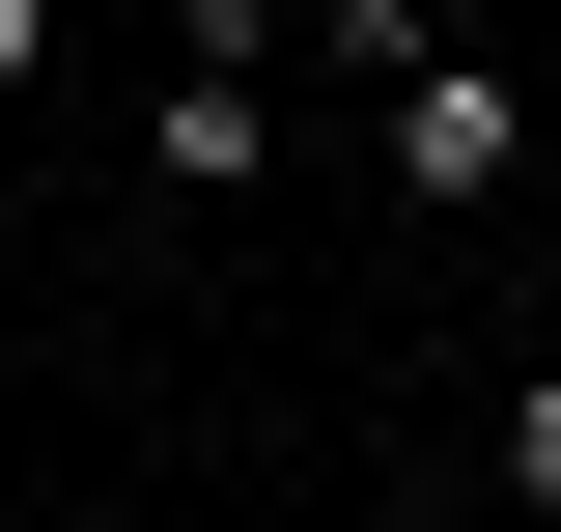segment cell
<instances>
[{
    "instance_id": "cell-1",
    "label": "cell",
    "mask_w": 561,
    "mask_h": 532,
    "mask_svg": "<svg viewBox=\"0 0 561 532\" xmlns=\"http://www.w3.org/2000/svg\"><path fill=\"white\" fill-rule=\"evenodd\" d=\"M505 169H534V84L421 28V57H393V197H505Z\"/></svg>"
},
{
    "instance_id": "cell-2",
    "label": "cell",
    "mask_w": 561,
    "mask_h": 532,
    "mask_svg": "<svg viewBox=\"0 0 561 532\" xmlns=\"http://www.w3.org/2000/svg\"><path fill=\"white\" fill-rule=\"evenodd\" d=\"M140 169H169V197H253V169H280V113H253V84H197V57H169V113H140Z\"/></svg>"
},
{
    "instance_id": "cell-3",
    "label": "cell",
    "mask_w": 561,
    "mask_h": 532,
    "mask_svg": "<svg viewBox=\"0 0 561 532\" xmlns=\"http://www.w3.org/2000/svg\"><path fill=\"white\" fill-rule=\"evenodd\" d=\"M169 57H197V84H280V0H169Z\"/></svg>"
},
{
    "instance_id": "cell-4",
    "label": "cell",
    "mask_w": 561,
    "mask_h": 532,
    "mask_svg": "<svg viewBox=\"0 0 561 532\" xmlns=\"http://www.w3.org/2000/svg\"><path fill=\"white\" fill-rule=\"evenodd\" d=\"M505 505H561V365H534V393H505Z\"/></svg>"
},
{
    "instance_id": "cell-5",
    "label": "cell",
    "mask_w": 561,
    "mask_h": 532,
    "mask_svg": "<svg viewBox=\"0 0 561 532\" xmlns=\"http://www.w3.org/2000/svg\"><path fill=\"white\" fill-rule=\"evenodd\" d=\"M57 28H84V0H0V84H28V57H57Z\"/></svg>"
},
{
    "instance_id": "cell-6",
    "label": "cell",
    "mask_w": 561,
    "mask_h": 532,
    "mask_svg": "<svg viewBox=\"0 0 561 532\" xmlns=\"http://www.w3.org/2000/svg\"><path fill=\"white\" fill-rule=\"evenodd\" d=\"M0 280H28V169H0Z\"/></svg>"
},
{
    "instance_id": "cell-7",
    "label": "cell",
    "mask_w": 561,
    "mask_h": 532,
    "mask_svg": "<svg viewBox=\"0 0 561 532\" xmlns=\"http://www.w3.org/2000/svg\"><path fill=\"white\" fill-rule=\"evenodd\" d=\"M421 532H478V505H421Z\"/></svg>"
}]
</instances>
